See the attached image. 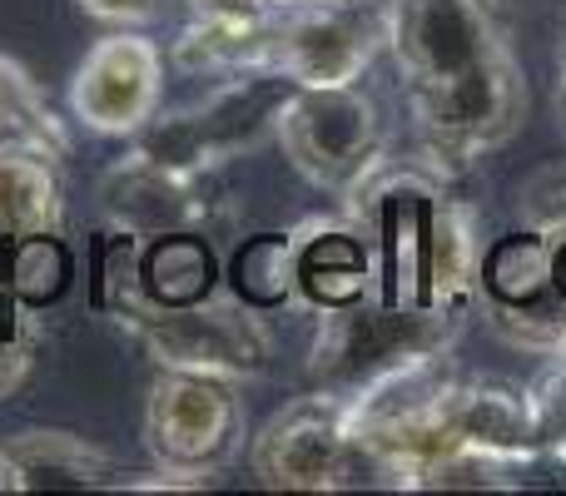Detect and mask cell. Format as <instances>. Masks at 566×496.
<instances>
[{
  "mask_svg": "<svg viewBox=\"0 0 566 496\" xmlns=\"http://www.w3.org/2000/svg\"><path fill=\"white\" fill-rule=\"evenodd\" d=\"M99 313L129 328L149 348L159 368H189V372H214L229 382L264 378L269 358H274V333L234 293H214L199 303H149L135 293V283L115 288L109 298L95 303Z\"/></svg>",
  "mask_w": 566,
  "mask_h": 496,
  "instance_id": "obj_1",
  "label": "cell"
},
{
  "mask_svg": "<svg viewBox=\"0 0 566 496\" xmlns=\"http://www.w3.org/2000/svg\"><path fill=\"white\" fill-rule=\"evenodd\" d=\"M348 199V219L373 249V298L388 308H432V253L442 224V184L428 169H373Z\"/></svg>",
  "mask_w": 566,
  "mask_h": 496,
  "instance_id": "obj_2",
  "label": "cell"
},
{
  "mask_svg": "<svg viewBox=\"0 0 566 496\" xmlns=\"http://www.w3.org/2000/svg\"><path fill=\"white\" fill-rule=\"evenodd\" d=\"M402 95H408L412 135H418L428 165L442 175H462L507 145L527 119L532 99L527 75L512 50L462 70V75L438 80V85H412Z\"/></svg>",
  "mask_w": 566,
  "mask_h": 496,
  "instance_id": "obj_3",
  "label": "cell"
},
{
  "mask_svg": "<svg viewBox=\"0 0 566 496\" xmlns=\"http://www.w3.org/2000/svg\"><path fill=\"white\" fill-rule=\"evenodd\" d=\"M462 323L428 308H388L378 298H363L353 308L318 313V333L308 348V382L328 398L353 402L382 382L388 372L408 368L412 358L448 352Z\"/></svg>",
  "mask_w": 566,
  "mask_h": 496,
  "instance_id": "obj_4",
  "label": "cell"
},
{
  "mask_svg": "<svg viewBox=\"0 0 566 496\" xmlns=\"http://www.w3.org/2000/svg\"><path fill=\"white\" fill-rule=\"evenodd\" d=\"M274 135L289 165L328 194H353L382 169L388 119L373 89L358 85H293L279 105Z\"/></svg>",
  "mask_w": 566,
  "mask_h": 496,
  "instance_id": "obj_5",
  "label": "cell"
},
{
  "mask_svg": "<svg viewBox=\"0 0 566 496\" xmlns=\"http://www.w3.org/2000/svg\"><path fill=\"white\" fill-rule=\"evenodd\" d=\"M254 477L274 492H348L382 487V472L373 452L353 432V412L343 398L313 388L308 398H293L264 422V432L249 447Z\"/></svg>",
  "mask_w": 566,
  "mask_h": 496,
  "instance_id": "obj_6",
  "label": "cell"
},
{
  "mask_svg": "<svg viewBox=\"0 0 566 496\" xmlns=\"http://www.w3.org/2000/svg\"><path fill=\"white\" fill-rule=\"evenodd\" d=\"M145 447L159 472L205 487L244 447V402L214 372L159 368L145 398Z\"/></svg>",
  "mask_w": 566,
  "mask_h": 496,
  "instance_id": "obj_7",
  "label": "cell"
},
{
  "mask_svg": "<svg viewBox=\"0 0 566 496\" xmlns=\"http://www.w3.org/2000/svg\"><path fill=\"white\" fill-rule=\"evenodd\" d=\"M388 50V0H313L279 10L269 65L289 85H358Z\"/></svg>",
  "mask_w": 566,
  "mask_h": 496,
  "instance_id": "obj_8",
  "label": "cell"
},
{
  "mask_svg": "<svg viewBox=\"0 0 566 496\" xmlns=\"http://www.w3.org/2000/svg\"><path fill=\"white\" fill-rule=\"evenodd\" d=\"M507 50L512 30L502 0H388V55L402 89L438 85Z\"/></svg>",
  "mask_w": 566,
  "mask_h": 496,
  "instance_id": "obj_9",
  "label": "cell"
},
{
  "mask_svg": "<svg viewBox=\"0 0 566 496\" xmlns=\"http://www.w3.org/2000/svg\"><path fill=\"white\" fill-rule=\"evenodd\" d=\"M478 303L507 342L552 352L566 328V298L552 283V229L522 224L482 249Z\"/></svg>",
  "mask_w": 566,
  "mask_h": 496,
  "instance_id": "obj_10",
  "label": "cell"
},
{
  "mask_svg": "<svg viewBox=\"0 0 566 496\" xmlns=\"http://www.w3.org/2000/svg\"><path fill=\"white\" fill-rule=\"evenodd\" d=\"M165 55L139 30H109L85 50L70 80V109L95 135H135L159 115Z\"/></svg>",
  "mask_w": 566,
  "mask_h": 496,
  "instance_id": "obj_11",
  "label": "cell"
},
{
  "mask_svg": "<svg viewBox=\"0 0 566 496\" xmlns=\"http://www.w3.org/2000/svg\"><path fill=\"white\" fill-rule=\"evenodd\" d=\"M99 204H105L109 224L135 239L169 234V229L214 234L229 214L219 175H185V169L155 165V159L135 155V149H129L119 165L105 169V179H99Z\"/></svg>",
  "mask_w": 566,
  "mask_h": 496,
  "instance_id": "obj_12",
  "label": "cell"
},
{
  "mask_svg": "<svg viewBox=\"0 0 566 496\" xmlns=\"http://www.w3.org/2000/svg\"><path fill=\"white\" fill-rule=\"evenodd\" d=\"M293 244V303L313 313L353 308L373 298V249L363 229L343 219H308L289 229Z\"/></svg>",
  "mask_w": 566,
  "mask_h": 496,
  "instance_id": "obj_13",
  "label": "cell"
},
{
  "mask_svg": "<svg viewBox=\"0 0 566 496\" xmlns=\"http://www.w3.org/2000/svg\"><path fill=\"white\" fill-rule=\"evenodd\" d=\"M442 412H448L452 437L468 442V447L507 457V462H517V467L542 457L527 388H512V382H497V378H458L448 388Z\"/></svg>",
  "mask_w": 566,
  "mask_h": 496,
  "instance_id": "obj_14",
  "label": "cell"
},
{
  "mask_svg": "<svg viewBox=\"0 0 566 496\" xmlns=\"http://www.w3.org/2000/svg\"><path fill=\"white\" fill-rule=\"evenodd\" d=\"M45 234H65L60 165L35 149H0V288L10 253Z\"/></svg>",
  "mask_w": 566,
  "mask_h": 496,
  "instance_id": "obj_15",
  "label": "cell"
},
{
  "mask_svg": "<svg viewBox=\"0 0 566 496\" xmlns=\"http://www.w3.org/2000/svg\"><path fill=\"white\" fill-rule=\"evenodd\" d=\"M274 20L264 10H199L185 30H179L175 50V70L185 75H205V80H229V75H249V70L269 65V45H274Z\"/></svg>",
  "mask_w": 566,
  "mask_h": 496,
  "instance_id": "obj_16",
  "label": "cell"
},
{
  "mask_svg": "<svg viewBox=\"0 0 566 496\" xmlns=\"http://www.w3.org/2000/svg\"><path fill=\"white\" fill-rule=\"evenodd\" d=\"M0 457H6L15 492H75L115 477V457L95 442L75 437V432H15V437L0 442Z\"/></svg>",
  "mask_w": 566,
  "mask_h": 496,
  "instance_id": "obj_17",
  "label": "cell"
},
{
  "mask_svg": "<svg viewBox=\"0 0 566 496\" xmlns=\"http://www.w3.org/2000/svg\"><path fill=\"white\" fill-rule=\"evenodd\" d=\"M219 253L209 234L195 229H169V234H149L135 249V293L149 303H199L219 293Z\"/></svg>",
  "mask_w": 566,
  "mask_h": 496,
  "instance_id": "obj_18",
  "label": "cell"
},
{
  "mask_svg": "<svg viewBox=\"0 0 566 496\" xmlns=\"http://www.w3.org/2000/svg\"><path fill=\"white\" fill-rule=\"evenodd\" d=\"M0 149H35V155H50L55 165L70 159V135L60 125V115L50 109L45 89L10 55H0Z\"/></svg>",
  "mask_w": 566,
  "mask_h": 496,
  "instance_id": "obj_19",
  "label": "cell"
},
{
  "mask_svg": "<svg viewBox=\"0 0 566 496\" xmlns=\"http://www.w3.org/2000/svg\"><path fill=\"white\" fill-rule=\"evenodd\" d=\"M229 293L244 298L249 308L269 313L293 303V244L289 234H254L244 239L229 263Z\"/></svg>",
  "mask_w": 566,
  "mask_h": 496,
  "instance_id": "obj_20",
  "label": "cell"
},
{
  "mask_svg": "<svg viewBox=\"0 0 566 496\" xmlns=\"http://www.w3.org/2000/svg\"><path fill=\"white\" fill-rule=\"evenodd\" d=\"M517 472H522L517 462L458 442V447L432 457L428 467L412 477V492H507V487H517Z\"/></svg>",
  "mask_w": 566,
  "mask_h": 496,
  "instance_id": "obj_21",
  "label": "cell"
},
{
  "mask_svg": "<svg viewBox=\"0 0 566 496\" xmlns=\"http://www.w3.org/2000/svg\"><path fill=\"white\" fill-rule=\"evenodd\" d=\"M532 402V428H537V447L547 457L566 462V358L547 352V368L527 382Z\"/></svg>",
  "mask_w": 566,
  "mask_h": 496,
  "instance_id": "obj_22",
  "label": "cell"
},
{
  "mask_svg": "<svg viewBox=\"0 0 566 496\" xmlns=\"http://www.w3.org/2000/svg\"><path fill=\"white\" fill-rule=\"evenodd\" d=\"M35 308H25L20 298H10L0 288V402L25 382L30 362H35V342H40V328L30 318Z\"/></svg>",
  "mask_w": 566,
  "mask_h": 496,
  "instance_id": "obj_23",
  "label": "cell"
},
{
  "mask_svg": "<svg viewBox=\"0 0 566 496\" xmlns=\"http://www.w3.org/2000/svg\"><path fill=\"white\" fill-rule=\"evenodd\" d=\"M80 6H85V15L105 20V25H115V30H139V25H149V20H159L165 0H80Z\"/></svg>",
  "mask_w": 566,
  "mask_h": 496,
  "instance_id": "obj_24",
  "label": "cell"
},
{
  "mask_svg": "<svg viewBox=\"0 0 566 496\" xmlns=\"http://www.w3.org/2000/svg\"><path fill=\"white\" fill-rule=\"evenodd\" d=\"M293 6H313V0H195V10H264V15H279Z\"/></svg>",
  "mask_w": 566,
  "mask_h": 496,
  "instance_id": "obj_25",
  "label": "cell"
},
{
  "mask_svg": "<svg viewBox=\"0 0 566 496\" xmlns=\"http://www.w3.org/2000/svg\"><path fill=\"white\" fill-rule=\"evenodd\" d=\"M557 125H562V135H566V25H562V35H557Z\"/></svg>",
  "mask_w": 566,
  "mask_h": 496,
  "instance_id": "obj_26",
  "label": "cell"
},
{
  "mask_svg": "<svg viewBox=\"0 0 566 496\" xmlns=\"http://www.w3.org/2000/svg\"><path fill=\"white\" fill-rule=\"evenodd\" d=\"M552 283H557V293L566 298V229L552 234Z\"/></svg>",
  "mask_w": 566,
  "mask_h": 496,
  "instance_id": "obj_27",
  "label": "cell"
},
{
  "mask_svg": "<svg viewBox=\"0 0 566 496\" xmlns=\"http://www.w3.org/2000/svg\"><path fill=\"white\" fill-rule=\"evenodd\" d=\"M0 492H15V482H10V472H6V457H0Z\"/></svg>",
  "mask_w": 566,
  "mask_h": 496,
  "instance_id": "obj_28",
  "label": "cell"
},
{
  "mask_svg": "<svg viewBox=\"0 0 566 496\" xmlns=\"http://www.w3.org/2000/svg\"><path fill=\"white\" fill-rule=\"evenodd\" d=\"M552 352H557V358H566V328H562V338H557V348H552Z\"/></svg>",
  "mask_w": 566,
  "mask_h": 496,
  "instance_id": "obj_29",
  "label": "cell"
}]
</instances>
